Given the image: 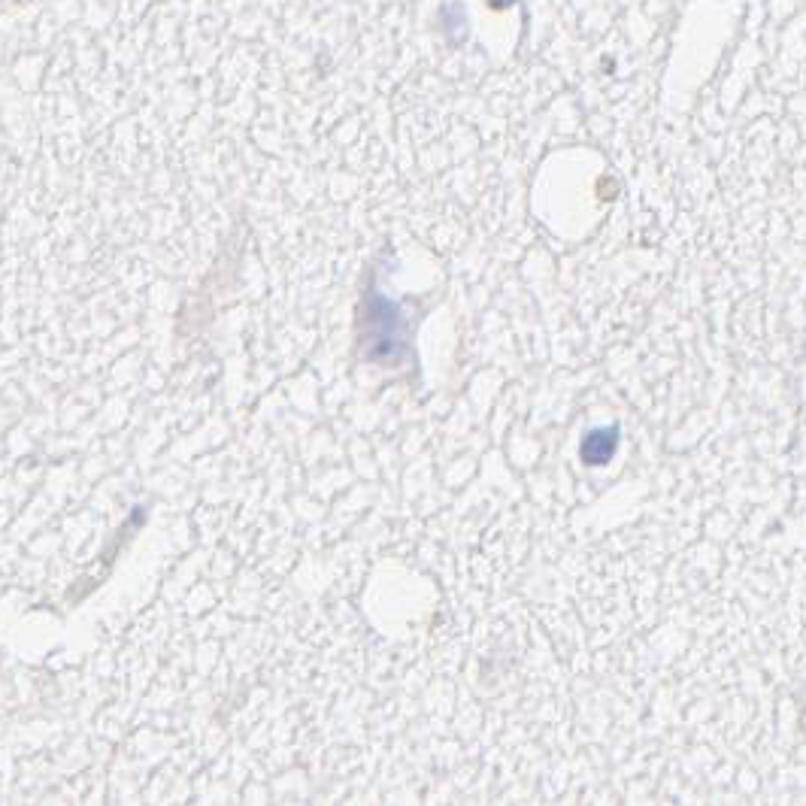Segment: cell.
<instances>
[{
	"instance_id": "obj_1",
	"label": "cell",
	"mask_w": 806,
	"mask_h": 806,
	"mask_svg": "<svg viewBox=\"0 0 806 806\" xmlns=\"http://www.w3.org/2000/svg\"><path fill=\"white\" fill-rule=\"evenodd\" d=\"M513 0H491V7H497V10H503V7H510Z\"/></svg>"
}]
</instances>
